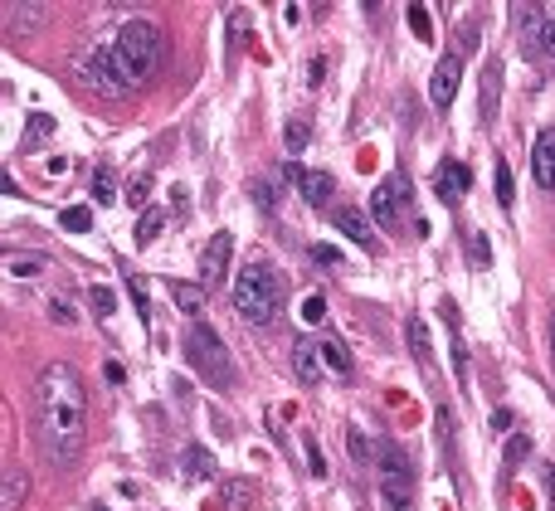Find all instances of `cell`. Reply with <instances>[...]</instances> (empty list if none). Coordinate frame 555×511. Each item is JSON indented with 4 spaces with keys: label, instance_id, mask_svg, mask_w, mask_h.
Returning a JSON list of instances; mask_svg holds the SVG:
<instances>
[{
    "label": "cell",
    "instance_id": "1",
    "mask_svg": "<svg viewBox=\"0 0 555 511\" xmlns=\"http://www.w3.org/2000/svg\"><path fill=\"white\" fill-rule=\"evenodd\" d=\"M35 438L54 473H74L88 438V395L69 361H49L35 380Z\"/></svg>",
    "mask_w": 555,
    "mask_h": 511
},
{
    "label": "cell",
    "instance_id": "2",
    "mask_svg": "<svg viewBox=\"0 0 555 511\" xmlns=\"http://www.w3.org/2000/svg\"><path fill=\"white\" fill-rule=\"evenodd\" d=\"M229 302H234V312H239L249 327H273L278 312H283V302H288V283H283V273H278L268 258H249V263L234 273Z\"/></svg>",
    "mask_w": 555,
    "mask_h": 511
},
{
    "label": "cell",
    "instance_id": "3",
    "mask_svg": "<svg viewBox=\"0 0 555 511\" xmlns=\"http://www.w3.org/2000/svg\"><path fill=\"white\" fill-rule=\"evenodd\" d=\"M74 78L88 88V93H98V98H108V103H122V98H132L142 83L132 78V69L122 64V54H117V44H88L83 54L74 59Z\"/></svg>",
    "mask_w": 555,
    "mask_h": 511
},
{
    "label": "cell",
    "instance_id": "4",
    "mask_svg": "<svg viewBox=\"0 0 555 511\" xmlns=\"http://www.w3.org/2000/svg\"><path fill=\"white\" fill-rule=\"evenodd\" d=\"M112 44H117L122 64L132 69L137 83H147V78H156V73L166 69V35H161L151 20H127Z\"/></svg>",
    "mask_w": 555,
    "mask_h": 511
},
{
    "label": "cell",
    "instance_id": "5",
    "mask_svg": "<svg viewBox=\"0 0 555 511\" xmlns=\"http://www.w3.org/2000/svg\"><path fill=\"white\" fill-rule=\"evenodd\" d=\"M380 463V497H385V511H414V463L400 443H380L375 453Z\"/></svg>",
    "mask_w": 555,
    "mask_h": 511
},
{
    "label": "cell",
    "instance_id": "6",
    "mask_svg": "<svg viewBox=\"0 0 555 511\" xmlns=\"http://www.w3.org/2000/svg\"><path fill=\"white\" fill-rule=\"evenodd\" d=\"M185 361L195 365L210 385H234V361H229L224 341L215 336V327H205V322H195L190 336H185Z\"/></svg>",
    "mask_w": 555,
    "mask_h": 511
},
{
    "label": "cell",
    "instance_id": "7",
    "mask_svg": "<svg viewBox=\"0 0 555 511\" xmlns=\"http://www.w3.org/2000/svg\"><path fill=\"white\" fill-rule=\"evenodd\" d=\"M370 215L380 219V229H405V224H414V215H409V181L400 171L385 176V181L370 190Z\"/></svg>",
    "mask_w": 555,
    "mask_h": 511
},
{
    "label": "cell",
    "instance_id": "8",
    "mask_svg": "<svg viewBox=\"0 0 555 511\" xmlns=\"http://www.w3.org/2000/svg\"><path fill=\"white\" fill-rule=\"evenodd\" d=\"M229 258H234V234L220 229V234L205 244V254H200V288H220L224 273H229Z\"/></svg>",
    "mask_w": 555,
    "mask_h": 511
},
{
    "label": "cell",
    "instance_id": "9",
    "mask_svg": "<svg viewBox=\"0 0 555 511\" xmlns=\"http://www.w3.org/2000/svg\"><path fill=\"white\" fill-rule=\"evenodd\" d=\"M458 83H463V54H444L434 73H429V103L434 108H448L458 98Z\"/></svg>",
    "mask_w": 555,
    "mask_h": 511
},
{
    "label": "cell",
    "instance_id": "10",
    "mask_svg": "<svg viewBox=\"0 0 555 511\" xmlns=\"http://www.w3.org/2000/svg\"><path fill=\"white\" fill-rule=\"evenodd\" d=\"M288 181L302 190V200L312 205V210H327L332 205V195H336V181L327 176V171H302L297 161H288Z\"/></svg>",
    "mask_w": 555,
    "mask_h": 511
},
{
    "label": "cell",
    "instance_id": "11",
    "mask_svg": "<svg viewBox=\"0 0 555 511\" xmlns=\"http://www.w3.org/2000/svg\"><path fill=\"white\" fill-rule=\"evenodd\" d=\"M332 224H336V234H346L356 249L375 254V224H370L366 210H356V205H341V210H332Z\"/></svg>",
    "mask_w": 555,
    "mask_h": 511
},
{
    "label": "cell",
    "instance_id": "12",
    "mask_svg": "<svg viewBox=\"0 0 555 511\" xmlns=\"http://www.w3.org/2000/svg\"><path fill=\"white\" fill-rule=\"evenodd\" d=\"M468 185H473V171H468L463 161H444V166L434 171V195H439L444 205H458V200L468 195Z\"/></svg>",
    "mask_w": 555,
    "mask_h": 511
},
{
    "label": "cell",
    "instance_id": "13",
    "mask_svg": "<svg viewBox=\"0 0 555 511\" xmlns=\"http://www.w3.org/2000/svg\"><path fill=\"white\" fill-rule=\"evenodd\" d=\"M531 176L541 190H555V127H546L531 146Z\"/></svg>",
    "mask_w": 555,
    "mask_h": 511
},
{
    "label": "cell",
    "instance_id": "14",
    "mask_svg": "<svg viewBox=\"0 0 555 511\" xmlns=\"http://www.w3.org/2000/svg\"><path fill=\"white\" fill-rule=\"evenodd\" d=\"M293 370H297V380L312 390V385H322L327 380V365H322V346L317 341H297L293 346Z\"/></svg>",
    "mask_w": 555,
    "mask_h": 511
},
{
    "label": "cell",
    "instance_id": "15",
    "mask_svg": "<svg viewBox=\"0 0 555 511\" xmlns=\"http://www.w3.org/2000/svg\"><path fill=\"white\" fill-rule=\"evenodd\" d=\"M30 468H5L0 473V511H20L30 502Z\"/></svg>",
    "mask_w": 555,
    "mask_h": 511
},
{
    "label": "cell",
    "instance_id": "16",
    "mask_svg": "<svg viewBox=\"0 0 555 511\" xmlns=\"http://www.w3.org/2000/svg\"><path fill=\"white\" fill-rule=\"evenodd\" d=\"M39 25H44V5H30V0H25V5H10V10H5V35L10 39H30Z\"/></svg>",
    "mask_w": 555,
    "mask_h": 511
},
{
    "label": "cell",
    "instance_id": "17",
    "mask_svg": "<svg viewBox=\"0 0 555 511\" xmlns=\"http://www.w3.org/2000/svg\"><path fill=\"white\" fill-rule=\"evenodd\" d=\"M497 98H502V59H487L482 64V103H478L482 122H497Z\"/></svg>",
    "mask_w": 555,
    "mask_h": 511
},
{
    "label": "cell",
    "instance_id": "18",
    "mask_svg": "<svg viewBox=\"0 0 555 511\" xmlns=\"http://www.w3.org/2000/svg\"><path fill=\"white\" fill-rule=\"evenodd\" d=\"M254 497H259V487H254L249 477H229L220 487V497H215V511H249Z\"/></svg>",
    "mask_w": 555,
    "mask_h": 511
},
{
    "label": "cell",
    "instance_id": "19",
    "mask_svg": "<svg viewBox=\"0 0 555 511\" xmlns=\"http://www.w3.org/2000/svg\"><path fill=\"white\" fill-rule=\"evenodd\" d=\"M517 39H521V49L526 54H536V39H541V30H546V10L541 5H517Z\"/></svg>",
    "mask_w": 555,
    "mask_h": 511
},
{
    "label": "cell",
    "instance_id": "20",
    "mask_svg": "<svg viewBox=\"0 0 555 511\" xmlns=\"http://www.w3.org/2000/svg\"><path fill=\"white\" fill-rule=\"evenodd\" d=\"M181 468H185V482H210L220 463H215V453H210V448L190 443V448H185V458H181Z\"/></svg>",
    "mask_w": 555,
    "mask_h": 511
},
{
    "label": "cell",
    "instance_id": "21",
    "mask_svg": "<svg viewBox=\"0 0 555 511\" xmlns=\"http://www.w3.org/2000/svg\"><path fill=\"white\" fill-rule=\"evenodd\" d=\"M161 224H166V210H161V205H147V210L137 215V229H132V239H137V249H147L151 239L161 234Z\"/></svg>",
    "mask_w": 555,
    "mask_h": 511
},
{
    "label": "cell",
    "instance_id": "22",
    "mask_svg": "<svg viewBox=\"0 0 555 511\" xmlns=\"http://www.w3.org/2000/svg\"><path fill=\"white\" fill-rule=\"evenodd\" d=\"M317 346H322V365H327V375H341V380H346V375H351V351H346L336 336L317 341Z\"/></svg>",
    "mask_w": 555,
    "mask_h": 511
},
{
    "label": "cell",
    "instance_id": "23",
    "mask_svg": "<svg viewBox=\"0 0 555 511\" xmlns=\"http://www.w3.org/2000/svg\"><path fill=\"white\" fill-rule=\"evenodd\" d=\"M93 200H98V205H117V200H127V195L117 190V176H112L108 166H98V171H93Z\"/></svg>",
    "mask_w": 555,
    "mask_h": 511
},
{
    "label": "cell",
    "instance_id": "24",
    "mask_svg": "<svg viewBox=\"0 0 555 511\" xmlns=\"http://www.w3.org/2000/svg\"><path fill=\"white\" fill-rule=\"evenodd\" d=\"M205 292L210 288H200V283H171V297L181 312H205Z\"/></svg>",
    "mask_w": 555,
    "mask_h": 511
},
{
    "label": "cell",
    "instance_id": "25",
    "mask_svg": "<svg viewBox=\"0 0 555 511\" xmlns=\"http://www.w3.org/2000/svg\"><path fill=\"white\" fill-rule=\"evenodd\" d=\"M405 341H409V351H414V361H419V365L429 361V351H434V346H429V327H424L419 317H409V322H405Z\"/></svg>",
    "mask_w": 555,
    "mask_h": 511
},
{
    "label": "cell",
    "instance_id": "26",
    "mask_svg": "<svg viewBox=\"0 0 555 511\" xmlns=\"http://www.w3.org/2000/svg\"><path fill=\"white\" fill-rule=\"evenodd\" d=\"M312 142V127L302 122V117H293L288 122V132H283V146H288V156H302V146Z\"/></svg>",
    "mask_w": 555,
    "mask_h": 511
},
{
    "label": "cell",
    "instance_id": "27",
    "mask_svg": "<svg viewBox=\"0 0 555 511\" xmlns=\"http://www.w3.org/2000/svg\"><path fill=\"white\" fill-rule=\"evenodd\" d=\"M492 185H497V205H502V210H512V200H517V195H512V166H507V161H497Z\"/></svg>",
    "mask_w": 555,
    "mask_h": 511
},
{
    "label": "cell",
    "instance_id": "28",
    "mask_svg": "<svg viewBox=\"0 0 555 511\" xmlns=\"http://www.w3.org/2000/svg\"><path fill=\"white\" fill-rule=\"evenodd\" d=\"M59 224L74 229V234H88V229H93V210H88V205H69V210L59 215Z\"/></svg>",
    "mask_w": 555,
    "mask_h": 511
},
{
    "label": "cell",
    "instance_id": "29",
    "mask_svg": "<svg viewBox=\"0 0 555 511\" xmlns=\"http://www.w3.org/2000/svg\"><path fill=\"white\" fill-rule=\"evenodd\" d=\"M44 137H54V117H49V112H35V117H30V127H25V146L44 142Z\"/></svg>",
    "mask_w": 555,
    "mask_h": 511
},
{
    "label": "cell",
    "instance_id": "30",
    "mask_svg": "<svg viewBox=\"0 0 555 511\" xmlns=\"http://www.w3.org/2000/svg\"><path fill=\"white\" fill-rule=\"evenodd\" d=\"M302 322H307V327H322V322H327V297H322V292H312V297L302 302Z\"/></svg>",
    "mask_w": 555,
    "mask_h": 511
},
{
    "label": "cell",
    "instance_id": "31",
    "mask_svg": "<svg viewBox=\"0 0 555 511\" xmlns=\"http://www.w3.org/2000/svg\"><path fill=\"white\" fill-rule=\"evenodd\" d=\"M409 30L424 39V44L434 39V20H429V10H424V5H409Z\"/></svg>",
    "mask_w": 555,
    "mask_h": 511
},
{
    "label": "cell",
    "instance_id": "32",
    "mask_svg": "<svg viewBox=\"0 0 555 511\" xmlns=\"http://www.w3.org/2000/svg\"><path fill=\"white\" fill-rule=\"evenodd\" d=\"M346 443H351V458H356V468H370V458H375V453H370V438L361 434V429H351V434H346Z\"/></svg>",
    "mask_w": 555,
    "mask_h": 511
},
{
    "label": "cell",
    "instance_id": "33",
    "mask_svg": "<svg viewBox=\"0 0 555 511\" xmlns=\"http://www.w3.org/2000/svg\"><path fill=\"white\" fill-rule=\"evenodd\" d=\"M531 59H541V64H555V20H546V30L536 39V54Z\"/></svg>",
    "mask_w": 555,
    "mask_h": 511
},
{
    "label": "cell",
    "instance_id": "34",
    "mask_svg": "<svg viewBox=\"0 0 555 511\" xmlns=\"http://www.w3.org/2000/svg\"><path fill=\"white\" fill-rule=\"evenodd\" d=\"M44 263H49V258H44V254L15 258V263H10V273H15V278H39V273H44Z\"/></svg>",
    "mask_w": 555,
    "mask_h": 511
},
{
    "label": "cell",
    "instance_id": "35",
    "mask_svg": "<svg viewBox=\"0 0 555 511\" xmlns=\"http://www.w3.org/2000/svg\"><path fill=\"white\" fill-rule=\"evenodd\" d=\"M302 448H307V473H312V477H327V458H322L317 438L307 434V438H302Z\"/></svg>",
    "mask_w": 555,
    "mask_h": 511
},
{
    "label": "cell",
    "instance_id": "36",
    "mask_svg": "<svg viewBox=\"0 0 555 511\" xmlns=\"http://www.w3.org/2000/svg\"><path fill=\"white\" fill-rule=\"evenodd\" d=\"M49 317H54L59 327H74V322H78L74 302H64V297H49Z\"/></svg>",
    "mask_w": 555,
    "mask_h": 511
},
{
    "label": "cell",
    "instance_id": "37",
    "mask_svg": "<svg viewBox=\"0 0 555 511\" xmlns=\"http://www.w3.org/2000/svg\"><path fill=\"white\" fill-rule=\"evenodd\" d=\"M127 297H132V307H137V317L147 322V317H151V297H147V288H142L137 278H127Z\"/></svg>",
    "mask_w": 555,
    "mask_h": 511
},
{
    "label": "cell",
    "instance_id": "38",
    "mask_svg": "<svg viewBox=\"0 0 555 511\" xmlns=\"http://www.w3.org/2000/svg\"><path fill=\"white\" fill-rule=\"evenodd\" d=\"M147 195H151V176H137V181L127 185V205H137V210H147Z\"/></svg>",
    "mask_w": 555,
    "mask_h": 511
},
{
    "label": "cell",
    "instance_id": "39",
    "mask_svg": "<svg viewBox=\"0 0 555 511\" xmlns=\"http://www.w3.org/2000/svg\"><path fill=\"white\" fill-rule=\"evenodd\" d=\"M88 297H93V312H98L103 322H108L112 312H117V297H112L108 288H93V292H88Z\"/></svg>",
    "mask_w": 555,
    "mask_h": 511
},
{
    "label": "cell",
    "instance_id": "40",
    "mask_svg": "<svg viewBox=\"0 0 555 511\" xmlns=\"http://www.w3.org/2000/svg\"><path fill=\"white\" fill-rule=\"evenodd\" d=\"M468 258H473L478 268H487V263H492V249H487V239H482V234H468Z\"/></svg>",
    "mask_w": 555,
    "mask_h": 511
},
{
    "label": "cell",
    "instance_id": "41",
    "mask_svg": "<svg viewBox=\"0 0 555 511\" xmlns=\"http://www.w3.org/2000/svg\"><path fill=\"white\" fill-rule=\"evenodd\" d=\"M526 453H531V438H526V434H517L512 443H507V463H512V468H517V463L526 458Z\"/></svg>",
    "mask_w": 555,
    "mask_h": 511
},
{
    "label": "cell",
    "instance_id": "42",
    "mask_svg": "<svg viewBox=\"0 0 555 511\" xmlns=\"http://www.w3.org/2000/svg\"><path fill=\"white\" fill-rule=\"evenodd\" d=\"M453 370H458V380H468V351H463V341H458V331H453Z\"/></svg>",
    "mask_w": 555,
    "mask_h": 511
},
{
    "label": "cell",
    "instance_id": "43",
    "mask_svg": "<svg viewBox=\"0 0 555 511\" xmlns=\"http://www.w3.org/2000/svg\"><path fill=\"white\" fill-rule=\"evenodd\" d=\"M254 200H259L263 210H273V205H278V190H273V181H259V185H254Z\"/></svg>",
    "mask_w": 555,
    "mask_h": 511
},
{
    "label": "cell",
    "instance_id": "44",
    "mask_svg": "<svg viewBox=\"0 0 555 511\" xmlns=\"http://www.w3.org/2000/svg\"><path fill=\"white\" fill-rule=\"evenodd\" d=\"M312 258H317V263H336L341 254H336L332 244H312Z\"/></svg>",
    "mask_w": 555,
    "mask_h": 511
},
{
    "label": "cell",
    "instance_id": "45",
    "mask_svg": "<svg viewBox=\"0 0 555 511\" xmlns=\"http://www.w3.org/2000/svg\"><path fill=\"white\" fill-rule=\"evenodd\" d=\"M322 73H327V59H312V64H307V83L317 88V83H322Z\"/></svg>",
    "mask_w": 555,
    "mask_h": 511
},
{
    "label": "cell",
    "instance_id": "46",
    "mask_svg": "<svg viewBox=\"0 0 555 511\" xmlns=\"http://www.w3.org/2000/svg\"><path fill=\"white\" fill-rule=\"evenodd\" d=\"M103 375H108L112 385H122V375H127V370H122V365H117V361H108V365H103Z\"/></svg>",
    "mask_w": 555,
    "mask_h": 511
},
{
    "label": "cell",
    "instance_id": "47",
    "mask_svg": "<svg viewBox=\"0 0 555 511\" xmlns=\"http://www.w3.org/2000/svg\"><path fill=\"white\" fill-rule=\"evenodd\" d=\"M0 195H20V185L10 181V176H5V171H0Z\"/></svg>",
    "mask_w": 555,
    "mask_h": 511
},
{
    "label": "cell",
    "instance_id": "48",
    "mask_svg": "<svg viewBox=\"0 0 555 511\" xmlns=\"http://www.w3.org/2000/svg\"><path fill=\"white\" fill-rule=\"evenodd\" d=\"M551 361H555V312H551Z\"/></svg>",
    "mask_w": 555,
    "mask_h": 511
},
{
    "label": "cell",
    "instance_id": "49",
    "mask_svg": "<svg viewBox=\"0 0 555 511\" xmlns=\"http://www.w3.org/2000/svg\"><path fill=\"white\" fill-rule=\"evenodd\" d=\"M0 254H5V244H0Z\"/></svg>",
    "mask_w": 555,
    "mask_h": 511
}]
</instances>
